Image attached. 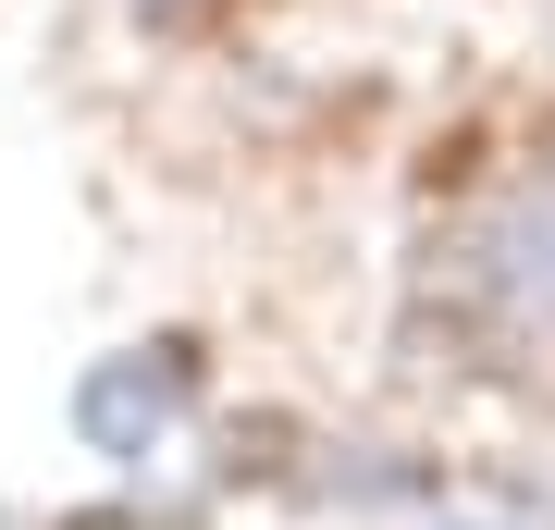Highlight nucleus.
<instances>
[{
  "instance_id": "nucleus-2",
  "label": "nucleus",
  "mask_w": 555,
  "mask_h": 530,
  "mask_svg": "<svg viewBox=\"0 0 555 530\" xmlns=\"http://www.w3.org/2000/svg\"><path fill=\"white\" fill-rule=\"evenodd\" d=\"M75 444L100 456L112 481H173L185 444L210 419V346L198 334H124L75 371Z\"/></svg>"
},
{
  "instance_id": "nucleus-1",
  "label": "nucleus",
  "mask_w": 555,
  "mask_h": 530,
  "mask_svg": "<svg viewBox=\"0 0 555 530\" xmlns=\"http://www.w3.org/2000/svg\"><path fill=\"white\" fill-rule=\"evenodd\" d=\"M408 358L420 371H481V383L555 371V148L494 173L469 210H444V235H420Z\"/></svg>"
},
{
  "instance_id": "nucleus-5",
  "label": "nucleus",
  "mask_w": 555,
  "mask_h": 530,
  "mask_svg": "<svg viewBox=\"0 0 555 530\" xmlns=\"http://www.w3.org/2000/svg\"><path fill=\"white\" fill-rule=\"evenodd\" d=\"M420 530H494V518H469V506H456V518H420Z\"/></svg>"
},
{
  "instance_id": "nucleus-4",
  "label": "nucleus",
  "mask_w": 555,
  "mask_h": 530,
  "mask_svg": "<svg viewBox=\"0 0 555 530\" xmlns=\"http://www.w3.org/2000/svg\"><path fill=\"white\" fill-rule=\"evenodd\" d=\"M124 13H137V25H149V38H173V25H198V13H210V0H124Z\"/></svg>"
},
{
  "instance_id": "nucleus-3",
  "label": "nucleus",
  "mask_w": 555,
  "mask_h": 530,
  "mask_svg": "<svg viewBox=\"0 0 555 530\" xmlns=\"http://www.w3.org/2000/svg\"><path fill=\"white\" fill-rule=\"evenodd\" d=\"M284 493H297L309 518L420 530V518H456V506H469V469H456L444 444H309Z\"/></svg>"
}]
</instances>
